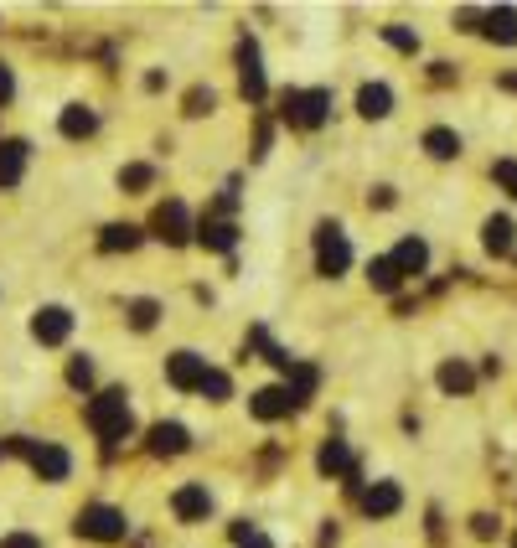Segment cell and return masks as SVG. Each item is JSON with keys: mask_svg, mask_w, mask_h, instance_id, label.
<instances>
[{"mask_svg": "<svg viewBox=\"0 0 517 548\" xmlns=\"http://www.w3.org/2000/svg\"><path fill=\"white\" fill-rule=\"evenodd\" d=\"M130 399H125V393H119V388H109V393H99V399L94 404H88V430H94L99 440H125L130 435Z\"/></svg>", "mask_w": 517, "mask_h": 548, "instance_id": "obj_1", "label": "cell"}, {"mask_svg": "<svg viewBox=\"0 0 517 548\" xmlns=\"http://www.w3.org/2000/svg\"><path fill=\"white\" fill-rule=\"evenodd\" d=\"M316 264H321V274H342V269L352 264V249H347V233H342L337 223H326V228L316 233Z\"/></svg>", "mask_w": 517, "mask_h": 548, "instance_id": "obj_2", "label": "cell"}, {"mask_svg": "<svg viewBox=\"0 0 517 548\" xmlns=\"http://www.w3.org/2000/svg\"><path fill=\"white\" fill-rule=\"evenodd\" d=\"M326 109H331V94H326V88H311V94H290V99H285L290 125H300V130H316L321 119H326Z\"/></svg>", "mask_w": 517, "mask_h": 548, "instance_id": "obj_3", "label": "cell"}, {"mask_svg": "<svg viewBox=\"0 0 517 548\" xmlns=\"http://www.w3.org/2000/svg\"><path fill=\"white\" fill-rule=\"evenodd\" d=\"M78 533L83 538H99V543H114V538H125V512H114V507H88L78 517Z\"/></svg>", "mask_w": 517, "mask_h": 548, "instance_id": "obj_4", "label": "cell"}, {"mask_svg": "<svg viewBox=\"0 0 517 548\" xmlns=\"http://www.w3.org/2000/svg\"><path fill=\"white\" fill-rule=\"evenodd\" d=\"M166 378H171L176 388H202V378H207V357H197V352H176V357L166 362Z\"/></svg>", "mask_w": 517, "mask_h": 548, "instance_id": "obj_5", "label": "cell"}, {"mask_svg": "<svg viewBox=\"0 0 517 548\" xmlns=\"http://www.w3.org/2000/svg\"><path fill=\"white\" fill-rule=\"evenodd\" d=\"M21 450L32 455V466H37L47 481H63V476H68V466H73L63 445H21Z\"/></svg>", "mask_w": 517, "mask_h": 548, "instance_id": "obj_6", "label": "cell"}, {"mask_svg": "<svg viewBox=\"0 0 517 548\" xmlns=\"http://www.w3.org/2000/svg\"><path fill=\"white\" fill-rule=\"evenodd\" d=\"M238 68H243V94L264 99V68H259V47H254V42L238 47Z\"/></svg>", "mask_w": 517, "mask_h": 548, "instance_id": "obj_7", "label": "cell"}, {"mask_svg": "<svg viewBox=\"0 0 517 548\" xmlns=\"http://www.w3.org/2000/svg\"><path fill=\"white\" fill-rule=\"evenodd\" d=\"M399 486H393V481H378L373 486V492H362V512H368V517H388V512H399Z\"/></svg>", "mask_w": 517, "mask_h": 548, "instance_id": "obj_8", "label": "cell"}, {"mask_svg": "<svg viewBox=\"0 0 517 548\" xmlns=\"http://www.w3.org/2000/svg\"><path fill=\"white\" fill-rule=\"evenodd\" d=\"M290 409H295L290 388H264V393H254V414H259V419H285Z\"/></svg>", "mask_w": 517, "mask_h": 548, "instance_id": "obj_9", "label": "cell"}, {"mask_svg": "<svg viewBox=\"0 0 517 548\" xmlns=\"http://www.w3.org/2000/svg\"><path fill=\"white\" fill-rule=\"evenodd\" d=\"M424 264H430V249H424L419 238H404L399 254H393V269H399V280H404V274H424Z\"/></svg>", "mask_w": 517, "mask_h": 548, "instance_id": "obj_10", "label": "cell"}, {"mask_svg": "<svg viewBox=\"0 0 517 548\" xmlns=\"http://www.w3.org/2000/svg\"><path fill=\"white\" fill-rule=\"evenodd\" d=\"M156 228H161V238L181 243V238H187V207H181V202H166V207L156 212Z\"/></svg>", "mask_w": 517, "mask_h": 548, "instance_id": "obj_11", "label": "cell"}, {"mask_svg": "<svg viewBox=\"0 0 517 548\" xmlns=\"http://www.w3.org/2000/svg\"><path fill=\"white\" fill-rule=\"evenodd\" d=\"M176 512L187 517V523H192V517H207V512H212L207 486H181V492H176Z\"/></svg>", "mask_w": 517, "mask_h": 548, "instance_id": "obj_12", "label": "cell"}, {"mask_svg": "<svg viewBox=\"0 0 517 548\" xmlns=\"http://www.w3.org/2000/svg\"><path fill=\"white\" fill-rule=\"evenodd\" d=\"M21 166H26V145L6 140V145H0V187H16V181H21Z\"/></svg>", "mask_w": 517, "mask_h": 548, "instance_id": "obj_13", "label": "cell"}, {"mask_svg": "<svg viewBox=\"0 0 517 548\" xmlns=\"http://www.w3.org/2000/svg\"><path fill=\"white\" fill-rule=\"evenodd\" d=\"M150 450H156V455L187 450V430H181V424H156V430H150Z\"/></svg>", "mask_w": 517, "mask_h": 548, "instance_id": "obj_14", "label": "cell"}, {"mask_svg": "<svg viewBox=\"0 0 517 548\" xmlns=\"http://www.w3.org/2000/svg\"><path fill=\"white\" fill-rule=\"evenodd\" d=\"M68 326H73V316H68V311L47 306V311L37 316V337H42V342H63V337H68Z\"/></svg>", "mask_w": 517, "mask_h": 548, "instance_id": "obj_15", "label": "cell"}, {"mask_svg": "<svg viewBox=\"0 0 517 548\" xmlns=\"http://www.w3.org/2000/svg\"><path fill=\"white\" fill-rule=\"evenodd\" d=\"M357 109L368 114V119H383V114L393 109V94H388L383 83H368V88H362V94H357Z\"/></svg>", "mask_w": 517, "mask_h": 548, "instance_id": "obj_16", "label": "cell"}, {"mask_svg": "<svg viewBox=\"0 0 517 548\" xmlns=\"http://www.w3.org/2000/svg\"><path fill=\"white\" fill-rule=\"evenodd\" d=\"M424 150H430L435 161H450V156H461V135L455 130H430L424 135Z\"/></svg>", "mask_w": 517, "mask_h": 548, "instance_id": "obj_17", "label": "cell"}, {"mask_svg": "<svg viewBox=\"0 0 517 548\" xmlns=\"http://www.w3.org/2000/svg\"><path fill=\"white\" fill-rule=\"evenodd\" d=\"M321 471H326V476L352 471V450H347L342 440H326V445H321Z\"/></svg>", "mask_w": 517, "mask_h": 548, "instance_id": "obj_18", "label": "cell"}, {"mask_svg": "<svg viewBox=\"0 0 517 548\" xmlns=\"http://www.w3.org/2000/svg\"><path fill=\"white\" fill-rule=\"evenodd\" d=\"M512 218H486V249L492 254H512Z\"/></svg>", "mask_w": 517, "mask_h": 548, "instance_id": "obj_19", "label": "cell"}, {"mask_svg": "<svg viewBox=\"0 0 517 548\" xmlns=\"http://www.w3.org/2000/svg\"><path fill=\"white\" fill-rule=\"evenodd\" d=\"M486 37L492 42H517V11H492L486 16Z\"/></svg>", "mask_w": 517, "mask_h": 548, "instance_id": "obj_20", "label": "cell"}, {"mask_svg": "<svg viewBox=\"0 0 517 548\" xmlns=\"http://www.w3.org/2000/svg\"><path fill=\"white\" fill-rule=\"evenodd\" d=\"M471 383H476V373L466 362H445L440 368V388H450V393H471Z\"/></svg>", "mask_w": 517, "mask_h": 548, "instance_id": "obj_21", "label": "cell"}, {"mask_svg": "<svg viewBox=\"0 0 517 548\" xmlns=\"http://www.w3.org/2000/svg\"><path fill=\"white\" fill-rule=\"evenodd\" d=\"M368 280H373L378 290H399V269H393V259H373V264H368Z\"/></svg>", "mask_w": 517, "mask_h": 548, "instance_id": "obj_22", "label": "cell"}, {"mask_svg": "<svg viewBox=\"0 0 517 548\" xmlns=\"http://www.w3.org/2000/svg\"><path fill=\"white\" fill-rule=\"evenodd\" d=\"M94 125H99V119L88 114V109H68V114H63V130H68L73 140H78V135H94Z\"/></svg>", "mask_w": 517, "mask_h": 548, "instance_id": "obj_23", "label": "cell"}, {"mask_svg": "<svg viewBox=\"0 0 517 548\" xmlns=\"http://www.w3.org/2000/svg\"><path fill=\"white\" fill-rule=\"evenodd\" d=\"M233 238H238V233H233L228 223H207V228H202V243H207V249H233Z\"/></svg>", "mask_w": 517, "mask_h": 548, "instance_id": "obj_24", "label": "cell"}, {"mask_svg": "<svg viewBox=\"0 0 517 548\" xmlns=\"http://www.w3.org/2000/svg\"><path fill=\"white\" fill-rule=\"evenodd\" d=\"M140 233L135 228H104V249H135Z\"/></svg>", "mask_w": 517, "mask_h": 548, "instance_id": "obj_25", "label": "cell"}, {"mask_svg": "<svg viewBox=\"0 0 517 548\" xmlns=\"http://www.w3.org/2000/svg\"><path fill=\"white\" fill-rule=\"evenodd\" d=\"M130 321L145 331V326H156V300H135V306H130Z\"/></svg>", "mask_w": 517, "mask_h": 548, "instance_id": "obj_26", "label": "cell"}, {"mask_svg": "<svg viewBox=\"0 0 517 548\" xmlns=\"http://www.w3.org/2000/svg\"><path fill=\"white\" fill-rule=\"evenodd\" d=\"M393 47H399V52H419V37L414 32H404V26H388V32H383Z\"/></svg>", "mask_w": 517, "mask_h": 548, "instance_id": "obj_27", "label": "cell"}, {"mask_svg": "<svg viewBox=\"0 0 517 548\" xmlns=\"http://www.w3.org/2000/svg\"><path fill=\"white\" fill-rule=\"evenodd\" d=\"M202 393H207V399H228V378L207 368V378H202Z\"/></svg>", "mask_w": 517, "mask_h": 548, "instance_id": "obj_28", "label": "cell"}, {"mask_svg": "<svg viewBox=\"0 0 517 548\" xmlns=\"http://www.w3.org/2000/svg\"><path fill=\"white\" fill-rule=\"evenodd\" d=\"M68 378H73L78 388H88V383H94V362H83V357H78L73 368H68Z\"/></svg>", "mask_w": 517, "mask_h": 548, "instance_id": "obj_29", "label": "cell"}, {"mask_svg": "<svg viewBox=\"0 0 517 548\" xmlns=\"http://www.w3.org/2000/svg\"><path fill=\"white\" fill-rule=\"evenodd\" d=\"M497 181H502V187L517 197V161H497Z\"/></svg>", "mask_w": 517, "mask_h": 548, "instance_id": "obj_30", "label": "cell"}, {"mask_svg": "<svg viewBox=\"0 0 517 548\" xmlns=\"http://www.w3.org/2000/svg\"><path fill=\"white\" fill-rule=\"evenodd\" d=\"M233 538H238V548H269V538H264V533H254V528H238Z\"/></svg>", "mask_w": 517, "mask_h": 548, "instance_id": "obj_31", "label": "cell"}, {"mask_svg": "<svg viewBox=\"0 0 517 548\" xmlns=\"http://www.w3.org/2000/svg\"><path fill=\"white\" fill-rule=\"evenodd\" d=\"M145 181H150V166H130L125 171V187H145Z\"/></svg>", "mask_w": 517, "mask_h": 548, "instance_id": "obj_32", "label": "cell"}, {"mask_svg": "<svg viewBox=\"0 0 517 548\" xmlns=\"http://www.w3.org/2000/svg\"><path fill=\"white\" fill-rule=\"evenodd\" d=\"M0 548H42L32 533H16V538H6V543H0Z\"/></svg>", "mask_w": 517, "mask_h": 548, "instance_id": "obj_33", "label": "cell"}, {"mask_svg": "<svg viewBox=\"0 0 517 548\" xmlns=\"http://www.w3.org/2000/svg\"><path fill=\"white\" fill-rule=\"evenodd\" d=\"M0 99H11V68H0Z\"/></svg>", "mask_w": 517, "mask_h": 548, "instance_id": "obj_34", "label": "cell"}]
</instances>
